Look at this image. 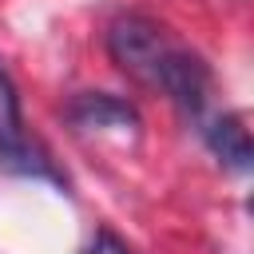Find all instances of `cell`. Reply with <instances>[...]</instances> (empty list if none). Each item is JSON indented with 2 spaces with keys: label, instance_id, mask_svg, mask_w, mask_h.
Here are the masks:
<instances>
[{
  "label": "cell",
  "instance_id": "cell-1",
  "mask_svg": "<svg viewBox=\"0 0 254 254\" xmlns=\"http://www.w3.org/2000/svg\"><path fill=\"white\" fill-rule=\"evenodd\" d=\"M167 48H171L167 32L155 20H147V16L127 12V16L111 20V28H107V56H111V64L119 71H127L131 79L147 83V87L155 83V71L163 64Z\"/></svg>",
  "mask_w": 254,
  "mask_h": 254
},
{
  "label": "cell",
  "instance_id": "cell-2",
  "mask_svg": "<svg viewBox=\"0 0 254 254\" xmlns=\"http://www.w3.org/2000/svg\"><path fill=\"white\" fill-rule=\"evenodd\" d=\"M151 87H159L179 111L198 115L206 107V99H210V67H206L202 56L171 44L167 56H163V64H159V71H155Z\"/></svg>",
  "mask_w": 254,
  "mask_h": 254
},
{
  "label": "cell",
  "instance_id": "cell-3",
  "mask_svg": "<svg viewBox=\"0 0 254 254\" xmlns=\"http://www.w3.org/2000/svg\"><path fill=\"white\" fill-rule=\"evenodd\" d=\"M64 119L75 131H139V111L111 91H79L64 103Z\"/></svg>",
  "mask_w": 254,
  "mask_h": 254
},
{
  "label": "cell",
  "instance_id": "cell-4",
  "mask_svg": "<svg viewBox=\"0 0 254 254\" xmlns=\"http://www.w3.org/2000/svg\"><path fill=\"white\" fill-rule=\"evenodd\" d=\"M206 147H210V155H214L222 167H230L234 175H246L250 163H254V143H250V131H246V123H242L238 115H218V119H210V123H206Z\"/></svg>",
  "mask_w": 254,
  "mask_h": 254
},
{
  "label": "cell",
  "instance_id": "cell-5",
  "mask_svg": "<svg viewBox=\"0 0 254 254\" xmlns=\"http://www.w3.org/2000/svg\"><path fill=\"white\" fill-rule=\"evenodd\" d=\"M24 115H20V91L8 79V71L0 67V155H16L24 147Z\"/></svg>",
  "mask_w": 254,
  "mask_h": 254
},
{
  "label": "cell",
  "instance_id": "cell-6",
  "mask_svg": "<svg viewBox=\"0 0 254 254\" xmlns=\"http://www.w3.org/2000/svg\"><path fill=\"white\" fill-rule=\"evenodd\" d=\"M83 254H135L115 230H95V238L83 246Z\"/></svg>",
  "mask_w": 254,
  "mask_h": 254
}]
</instances>
